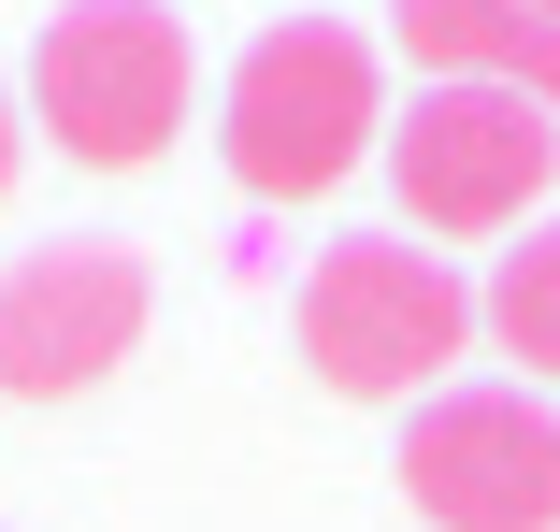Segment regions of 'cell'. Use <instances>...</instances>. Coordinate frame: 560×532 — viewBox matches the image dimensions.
I'll return each instance as SVG.
<instances>
[{
  "mask_svg": "<svg viewBox=\"0 0 560 532\" xmlns=\"http://www.w3.org/2000/svg\"><path fill=\"white\" fill-rule=\"evenodd\" d=\"M215 144H231L245 201H330L360 159H388V58L346 15H273L231 58V101H215Z\"/></svg>",
  "mask_w": 560,
  "mask_h": 532,
  "instance_id": "6da1fadb",
  "label": "cell"
},
{
  "mask_svg": "<svg viewBox=\"0 0 560 532\" xmlns=\"http://www.w3.org/2000/svg\"><path fill=\"white\" fill-rule=\"evenodd\" d=\"M187 15H159V0H58L44 44H30V130L86 173H144L173 130H187Z\"/></svg>",
  "mask_w": 560,
  "mask_h": 532,
  "instance_id": "7a4b0ae2",
  "label": "cell"
},
{
  "mask_svg": "<svg viewBox=\"0 0 560 532\" xmlns=\"http://www.w3.org/2000/svg\"><path fill=\"white\" fill-rule=\"evenodd\" d=\"M475 346V288L445 274L417 231H360V245H316L302 274V360L316 389L346 403H445V360Z\"/></svg>",
  "mask_w": 560,
  "mask_h": 532,
  "instance_id": "3957f363",
  "label": "cell"
},
{
  "mask_svg": "<svg viewBox=\"0 0 560 532\" xmlns=\"http://www.w3.org/2000/svg\"><path fill=\"white\" fill-rule=\"evenodd\" d=\"M388 187H402V231H431V259L532 231L560 187V116H532L503 86H417V116L388 130Z\"/></svg>",
  "mask_w": 560,
  "mask_h": 532,
  "instance_id": "277c9868",
  "label": "cell"
},
{
  "mask_svg": "<svg viewBox=\"0 0 560 532\" xmlns=\"http://www.w3.org/2000/svg\"><path fill=\"white\" fill-rule=\"evenodd\" d=\"M402 504L431 532H560V417L532 389H445V403H417Z\"/></svg>",
  "mask_w": 560,
  "mask_h": 532,
  "instance_id": "5b68a950",
  "label": "cell"
},
{
  "mask_svg": "<svg viewBox=\"0 0 560 532\" xmlns=\"http://www.w3.org/2000/svg\"><path fill=\"white\" fill-rule=\"evenodd\" d=\"M144 259L130 245H101V231H72V245H30L15 274H0V389L15 403H72V389H101L130 346H144Z\"/></svg>",
  "mask_w": 560,
  "mask_h": 532,
  "instance_id": "8992f818",
  "label": "cell"
},
{
  "mask_svg": "<svg viewBox=\"0 0 560 532\" xmlns=\"http://www.w3.org/2000/svg\"><path fill=\"white\" fill-rule=\"evenodd\" d=\"M388 44L417 58V86H503L560 116V15L532 0H388Z\"/></svg>",
  "mask_w": 560,
  "mask_h": 532,
  "instance_id": "52a82bcc",
  "label": "cell"
},
{
  "mask_svg": "<svg viewBox=\"0 0 560 532\" xmlns=\"http://www.w3.org/2000/svg\"><path fill=\"white\" fill-rule=\"evenodd\" d=\"M475 332H489L503 360H532V374H560V217H532V231L503 245V274L475 288Z\"/></svg>",
  "mask_w": 560,
  "mask_h": 532,
  "instance_id": "ba28073f",
  "label": "cell"
},
{
  "mask_svg": "<svg viewBox=\"0 0 560 532\" xmlns=\"http://www.w3.org/2000/svg\"><path fill=\"white\" fill-rule=\"evenodd\" d=\"M15 159H30V116H15V72H0V201H15Z\"/></svg>",
  "mask_w": 560,
  "mask_h": 532,
  "instance_id": "9c48e42d",
  "label": "cell"
},
{
  "mask_svg": "<svg viewBox=\"0 0 560 532\" xmlns=\"http://www.w3.org/2000/svg\"><path fill=\"white\" fill-rule=\"evenodd\" d=\"M532 15H560V0H532Z\"/></svg>",
  "mask_w": 560,
  "mask_h": 532,
  "instance_id": "30bf717a",
  "label": "cell"
}]
</instances>
